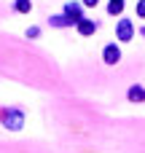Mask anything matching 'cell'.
<instances>
[{"label": "cell", "mask_w": 145, "mask_h": 153, "mask_svg": "<svg viewBox=\"0 0 145 153\" xmlns=\"http://www.w3.org/2000/svg\"><path fill=\"white\" fill-rule=\"evenodd\" d=\"M105 59H108V62H118V48H113V46H110V48L105 51Z\"/></svg>", "instance_id": "obj_1"}, {"label": "cell", "mask_w": 145, "mask_h": 153, "mask_svg": "<svg viewBox=\"0 0 145 153\" xmlns=\"http://www.w3.org/2000/svg\"><path fill=\"white\" fill-rule=\"evenodd\" d=\"M121 5H124L121 0H113V3H110V13H118V11H121Z\"/></svg>", "instance_id": "obj_2"}, {"label": "cell", "mask_w": 145, "mask_h": 153, "mask_svg": "<svg viewBox=\"0 0 145 153\" xmlns=\"http://www.w3.org/2000/svg\"><path fill=\"white\" fill-rule=\"evenodd\" d=\"M145 91H140V89H132V100H143Z\"/></svg>", "instance_id": "obj_3"}, {"label": "cell", "mask_w": 145, "mask_h": 153, "mask_svg": "<svg viewBox=\"0 0 145 153\" xmlns=\"http://www.w3.org/2000/svg\"><path fill=\"white\" fill-rule=\"evenodd\" d=\"M16 8H19V11H27V8H30V3H27V0H19V3H16Z\"/></svg>", "instance_id": "obj_4"}, {"label": "cell", "mask_w": 145, "mask_h": 153, "mask_svg": "<svg viewBox=\"0 0 145 153\" xmlns=\"http://www.w3.org/2000/svg\"><path fill=\"white\" fill-rule=\"evenodd\" d=\"M83 3H86V5H94V3H97V0H83Z\"/></svg>", "instance_id": "obj_5"}]
</instances>
